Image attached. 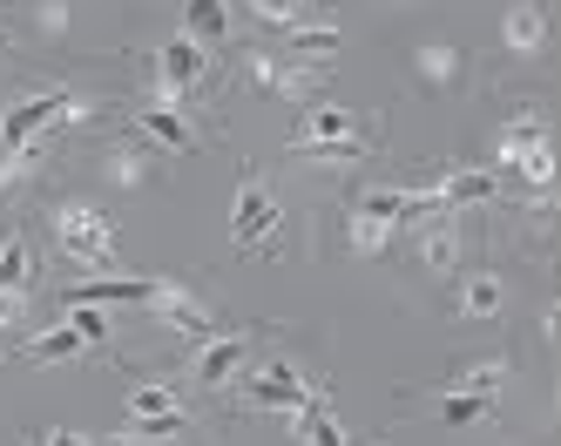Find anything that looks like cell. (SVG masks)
Returning <instances> with one entry per match:
<instances>
[{"mask_svg": "<svg viewBox=\"0 0 561 446\" xmlns=\"http://www.w3.org/2000/svg\"><path fill=\"white\" fill-rule=\"evenodd\" d=\"M55 237H61V251L75 258V264H115V224L95 210V203H82V196H68V203H55Z\"/></svg>", "mask_w": 561, "mask_h": 446, "instance_id": "1", "label": "cell"}, {"mask_svg": "<svg viewBox=\"0 0 561 446\" xmlns=\"http://www.w3.org/2000/svg\"><path fill=\"white\" fill-rule=\"evenodd\" d=\"M277 203H271V190L251 176L244 183V196H237V217H230V237H237V251H277Z\"/></svg>", "mask_w": 561, "mask_h": 446, "instance_id": "2", "label": "cell"}, {"mask_svg": "<svg viewBox=\"0 0 561 446\" xmlns=\"http://www.w3.org/2000/svg\"><path fill=\"white\" fill-rule=\"evenodd\" d=\"M244 399H251V405H271V413H298V405L311 399V386L298 379L291 358H264L257 373L244 379Z\"/></svg>", "mask_w": 561, "mask_h": 446, "instance_id": "3", "label": "cell"}, {"mask_svg": "<svg viewBox=\"0 0 561 446\" xmlns=\"http://www.w3.org/2000/svg\"><path fill=\"white\" fill-rule=\"evenodd\" d=\"M149 311L163 318V324H176V332H183V339H196V345H210V339H217V318L196 305L183 284H156V291H149Z\"/></svg>", "mask_w": 561, "mask_h": 446, "instance_id": "4", "label": "cell"}, {"mask_svg": "<svg viewBox=\"0 0 561 446\" xmlns=\"http://www.w3.org/2000/svg\"><path fill=\"white\" fill-rule=\"evenodd\" d=\"M196 75H204V55H196V41H190V34L163 41V55H156V108H176V95L190 89Z\"/></svg>", "mask_w": 561, "mask_h": 446, "instance_id": "5", "label": "cell"}, {"mask_svg": "<svg viewBox=\"0 0 561 446\" xmlns=\"http://www.w3.org/2000/svg\"><path fill=\"white\" fill-rule=\"evenodd\" d=\"M244 75H251V89H264V95H311L318 89V68H298L285 55H251Z\"/></svg>", "mask_w": 561, "mask_h": 446, "instance_id": "6", "label": "cell"}, {"mask_svg": "<svg viewBox=\"0 0 561 446\" xmlns=\"http://www.w3.org/2000/svg\"><path fill=\"white\" fill-rule=\"evenodd\" d=\"M352 136H366L358 129V115L339 108V102H318L298 115V129H291V149H311V142H352Z\"/></svg>", "mask_w": 561, "mask_h": 446, "instance_id": "7", "label": "cell"}, {"mask_svg": "<svg viewBox=\"0 0 561 446\" xmlns=\"http://www.w3.org/2000/svg\"><path fill=\"white\" fill-rule=\"evenodd\" d=\"M136 142H156L170 156H196V129L183 122V108H142L136 115Z\"/></svg>", "mask_w": 561, "mask_h": 446, "instance_id": "8", "label": "cell"}, {"mask_svg": "<svg viewBox=\"0 0 561 446\" xmlns=\"http://www.w3.org/2000/svg\"><path fill=\"white\" fill-rule=\"evenodd\" d=\"M149 277H102V284H68L75 305H149Z\"/></svg>", "mask_w": 561, "mask_h": 446, "instance_id": "9", "label": "cell"}, {"mask_svg": "<svg viewBox=\"0 0 561 446\" xmlns=\"http://www.w3.org/2000/svg\"><path fill=\"white\" fill-rule=\"evenodd\" d=\"M82 352H89V339L75 332V324H48L42 339H27V345H21L27 365H68V358H82Z\"/></svg>", "mask_w": 561, "mask_h": 446, "instance_id": "10", "label": "cell"}, {"mask_svg": "<svg viewBox=\"0 0 561 446\" xmlns=\"http://www.w3.org/2000/svg\"><path fill=\"white\" fill-rule=\"evenodd\" d=\"M501 190V176H488V170H447L433 183V203H454V210H467V203H488Z\"/></svg>", "mask_w": 561, "mask_h": 446, "instance_id": "11", "label": "cell"}, {"mask_svg": "<svg viewBox=\"0 0 561 446\" xmlns=\"http://www.w3.org/2000/svg\"><path fill=\"white\" fill-rule=\"evenodd\" d=\"M541 142H548V129H541V115H514V122H507V129H501V156H494V170L507 176V170H514V162H520V156H528V149H541Z\"/></svg>", "mask_w": 561, "mask_h": 446, "instance_id": "12", "label": "cell"}, {"mask_svg": "<svg viewBox=\"0 0 561 446\" xmlns=\"http://www.w3.org/2000/svg\"><path fill=\"white\" fill-rule=\"evenodd\" d=\"M332 55H339V27H332V21H305V27H291V55H285V61L305 68V61H332Z\"/></svg>", "mask_w": 561, "mask_h": 446, "instance_id": "13", "label": "cell"}, {"mask_svg": "<svg viewBox=\"0 0 561 446\" xmlns=\"http://www.w3.org/2000/svg\"><path fill=\"white\" fill-rule=\"evenodd\" d=\"M501 386H507V358H473V365H460L454 373V392H473V399H501Z\"/></svg>", "mask_w": 561, "mask_h": 446, "instance_id": "14", "label": "cell"}, {"mask_svg": "<svg viewBox=\"0 0 561 446\" xmlns=\"http://www.w3.org/2000/svg\"><path fill=\"white\" fill-rule=\"evenodd\" d=\"M501 41L514 55H535L541 41H548V14L541 8H507V21H501Z\"/></svg>", "mask_w": 561, "mask_h": 446, "instance_id": "15", "label": "cell"}, {"mask_svg": "<svg viewBox=\"0 0 561 446\" xmlns=\"http://www.w3.org/2000/svg\"><path fill=\"white\" fill-rule=\"evenodd\" d=\"M413 251H420V264L426 271H454V258H460V237H454V224H426L420 237H413Z\"/></svg>", "mask_w": 561, "mask_h": 446, "instance_id": "16", "label": "cell"}, {"mask_svg": "<svg viewBox=\"0 0 561 446\" xmlns=\"http://www.w3.org/2000/svg\"><path fill=\"white\" fill-rule=\"evenodd\" d=\"M244 339H210L204 345V358H196V379H204V386H224L230 373H237V365H244Z\"/></svg>", "mask_w": 561, "mask_h": 446, "instance_id": "17", "label": "cell"}, {"mask_svg": "<svg viewBox=\"0 0 561 446\" xmlns=\"http://www.w3.org/2000/svg\"><path fill=\"white\" fill-rule=\"evenodd\" d=\"M501 298H507V291H501V277H494V271H473V277L460 284V318H494Z\"/></svg>", "mask_w": 561, "mask_h": 446, "instance_id": "18", "label": "cell"}, {"mask_svg": "<svg viewBox=\"0 0 561 446\" xmlns=\"http://www.w3.org/2000/svg\"><path fill=\"white\" fill-rule=\"evenodd\" d=\"M413 61H420V81H426V89H447V81L460 75V48H447V41H426Z\"/></svg>", "mask_w": 561, "mask_h": 446, "instance_id": "19", "label": "cell"}, {"mask_svg": "<svg viewBox=\"0 0 561 446\" xmlns=\"http://www.w3.org/2000/svg\"><path fill=\"white\" fill-rule=\"evenodd\" d=\"M352 258H379L386 243H392V224H379V217H366V210H352Z\"/></svg>", "mask_w": 561, "mask_h": 446, "instance_id": "20", "label": "cell"}, {"mask_svg": "<svg viewBox=\"0 0 561 446\" xmlns=\"http://www.w3.org/2000/svg\"><path fill=\"white\" fill-rule=\"evenodd\" d=\"M108 183H123V190L149 183V149H142V142H123V149L108 156Z\"/></svg>", "mask_w": 561, "mask_h": 446, "instance_id": "21", "label": "cell"}, {"mask_svg": "<svg viewBox=\"0 0 561 446\" xmlns=\"http://www.w3.org/2000/svg\"><path fill=\"white\" fill-rule=\"evenodd\" d=\"M27 277H34V251L21 237H8L0 243V284H8V291H27Z\"/></svg>", "mask_w": 561, "mask_h": 446, "instance_id": "22", "label": "cell"}, {"mask_svg": "<svg viewBox=\"0 0 561 446\" xmlns=\"http://www.w3.org/2000/svg\"><path fill=\"white\" fill-rule=\"evenodd\" d=\"M230 34V8L217 0H190V41H224Z\"/></svg>", "mask_w": 561, "mask_h": 446, "instance_id": "23", "label": "cell"}, {"mask_svg": "<svg viewBox=\"0 0 561 446\" xmlns=\"http://www.w3.org/2000/svg\"><path fill=\"white\" fill-rule=\"evenodd\" d=\"M42 149H48V136H34V142H21V149H0V190H14L34 162H42Z\"/></svg>", "mask_w": 561, "mask_h": 446, "instance_id": "24", "label": "cell"}, {"mask_svg": "<svg viewBox=\"0 0 561 446\" xmlns=\"http://www.w3.org/2000/svg\"><path fill=\"white\" fill-rule=\"evenodd\" d=\"M507 176H528V190H554V142H541V149H528L514 162Z\"/></svg>", "mask_w": 561, "mask_h": 446, "instance_id": "25", "label": "cell"}, {"mask_svg": "<svg viewBox=\"0 0 561 446\" xmlns=\"http://www.w3.org/2000/svg\"><path fill=\"white\" fill-rule=\"evenodd\" d=\"M156 413H176V392L170 386H136L129 392V420H156Z\"/></svg>", "mask_w": 561, "mask_h": 446, "instance_id": "26", "label": "cell"}, {"mask_svg": "<svg viewBox=\"0 0 561 446\" xmlns=\"http://www.w3.org/2000/svg\"><path fill=\"white\" fill-rule=\"evenodd\" d=\"M480 413H488V399H473V392H447V399H439V420H447V426H473Z\"/></svg>", "mask_w": 561, "mask_h": 446, "instance_id": "27", "label": "cell"}, {"mask_svg": "<svg viewBox=\"0 0 561 446\" xmlns=\"http://www.w3.org/2000/svg\"><path fill=\"white\" fill-rule=\"evenodd\" d=\"M257 14H264V27H285V34H291V27H305L318 8H298V0H271V8H257Z\"/></svg>", "mask_w": 561, "mask_h": 446, "instance_id": "28", "label": "cell"}, {"mask_svg": "<svg viewBox=\"0 0 561 446\" xmlns=\"http://www.w3.org/2000/svg\"><path fill=\"white\" fill-rule=\"evenodd\" d=\"M298 156H318V162H358V156H366V136H352V142H311V149H298Z\"/></svg>", "mask_w": 561, "mask_h": 446, "instance_id": "29", "label": "cell"}, {"mask_svg": "<svg viewBox=\"0 0 561 446\" xmlns=\"http://www.w3.org/2000/svg\"><path fill=\"white\" fill-rule=\"evenodd\" d=\"M75 332H82V339L95 345V339H108V318H102L95 305H75Z\"/></svg>", "mask_w": 561, "mask_h": 446, "instance_id": "30", "label": "cell"}, {"mask_svg": "<svg viewBox=\"0 0 561 446\" xmlns=\"http://www.w3.org/2000/svg\"><path fill=\"white\" fill-rule=\"evenodd\" d=\"M21 311H27V291H8V284H0V332L21 324Z\"/></svg>", "mask_w": 561, "mask_h": 446, "instance_id": "31", "label": "cell"}, {"mask_svg": "<svg viewBox=\"0 0 561 446\" xmlns=\"http://www.w3.org/2000/svg\"><path fill=\"white\" fill-rule=\"evenodd\" d=\"M34 27H42V34H68V8H61V0H55V8H34Z\"/></svg>", "mask_w": 561, "mask_h": 446, "instance_id": "32", "label": "cell"}, {"mask_svg": "<svg viewBox=\"0 0 561 446\" xmlns=\"http://www.w3.org/2000/svg\"><path fill=\"white\" fill-rule=\"evenodd\" d=\"M34 446H95V439H82V433H34Z\"/></svg>", "mask_w": 561, "mask_h": 446, "instance_id": "33", "label": "cell"}, {"mask_svg": "<svg viewBox=\"0 0 561 446\" xmlns=\"http://www.w3.org/2000/svg\"><path fill=\"white\" fill-rule=\"evenodd\" d=\"M95 446H149L142 433H115V439H95Z\"/></svg>", "mask_w": 561, "mask_h": 446, "instance_id": "34", "label": "cell"}]
</instances>
